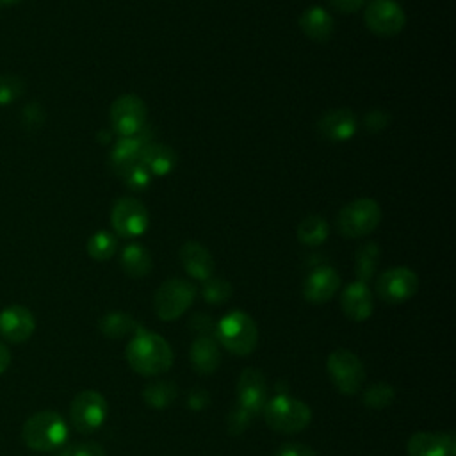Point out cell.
Here are the masks:
<instances>
[{
	"mask_svg": "<svg viewBox=\"0 0 456 456\" xmlns=\"http://www.w3.org/2000/svg\"><path fill=\"white\" fill-rule=\"evenodd\" d=\"M125 356L132 370L141 376H157L169 370L173 365V351L167 340L144 328H139L126 344Z\"/></svg>",
	"mask_w": 456,
	"mask_h": 456,
	"instance_id": "cell-1",
	"label": "cell"
},
{
	"mask_svg": "<svg viewBox=\"0 0 456 456\" xmlns=\"http://www.w3.org/2000/svg\"><path fill=\"white\" fill-rule=\"evenodd\" d=\"M23 444L39 452L55 451L68 440V424L61 413L41 410L30 415L21 428Z\"/></svg>",
	"mask_w": 456,
	"mask_h": 456,
	"instance_id": "cell-2",
	"label": "cell"
},
{
	"mask_svg": "<svg viewBox=\"0 0 456 456\" xmlns=\"http://www.w3.org/2000/svg\"><path fill=\"white\" fill-rule=\"evenodd\" d=\"M214 337L228 353L248 356L258 344V328L249 314L232 310L216 324Z\"/></svg>",
	"mask_w": 456,
	"mask_h": 456,
	"instance_id": "cell-3",
	"label": "cell"
},
{
	"mask_svg": "<svg viewBox=\"0 0 456 456\" xmlns=\"http://www.w3.org/2000/svg\"><path fill=\"white\" fill-rule=\"evenodd\" d=\"M262 415L271 429L287 435L303 431L312 420L310 406L301 399H296L287 394H280L267 399Z\"/></svg>",
	"mask_w": 456,
	"mask_h": 456,
	"instance_id": "cell-4",
	"label": "cell"
},
{
	"mask_svg": "<svg viewBox=\"0 0 456 456\" xmlns=\"http://www.w3.org/2000/svg\"><path fill=\"white\" fill-rule=\"evenodd\" d=\"M381 221V208L370 198H360L346 207L337 216V228L344 237L356 239L372 233Z\"/></svg>",
	"mask_w": 456,
	"mask_h": 456,
	"instance_id": "cell-5",
	"label": "cell"
},
{
	"mask_svg": "<svg viewBox=\"0 0 456 456\" xmlns=\"http://www.w3.org/2000/svg\"><path fill=\"white\" fill-rule=\"evenodd\" d=\"M196 287L183 278L166 280L155 292V314L162 321H175L182 317L196 297Z\"/></svg>",
	"mask_w": 456,
	"mask_h": 456,
	"instance_id": "cell-6",
	"label": "cell"
},
{
	"mask_svg": "<svg viewBox=\"0 0 456 456\" xmlns=\"http://www.w3.org/2000/svg\"><path fill=\"white\" fill-rule=\"evenodd\" d=\"M326 370L333 387L344 395H354L365 381V367L349 349H335L330 353Z\"/></svg>",
	"mask_w": 456,
	"mask_h": 456,
	"instance_id": "cell-7",
	"label": "cell"
},
{
	"mask_svg": "<svg viewBox=\"0 0 456 456\" xmlns=\"http://www.w3.org/2000/svg\"><path fill=\"white\" fill-rule=\"evenodd\" d=\"M109 404L98 390L78 392L69 404V419L78 433L89 435L100 429L107 419Z\"/></svg>",
	"mask_w": 456,
	"mask_h": 456,
	"instance_id": "cell-8",
	"label": "cell"
},
{
	"mask_svg": "<svg viewBox=\"0 0 456 456\" xmlns=\"http://www.w3.org/2000/svg\"><path fill=\"white\" fill-rule=\"evenodd\" d=\"M363 20L367 28L379 37H392L406 25V14L395 0H370Z\"/></svg>",
	"mask_w": 456,
	"mask_h": 456,
	"instance_id": "cell-9",
	"label": "cell"
},
{
	"mask_svg": "<svg viewBox=\"0 0 456 456\" xmlns=\"http://www.w3.org/2000/svg\"><path fill=\"white\" fill-rule=\"evenodd\" d=\"M419 289L417 274L408 267H390L376 280V292L379 299L390 305L404 303L415 296Z\"/></svg>",
	"mask_w": 456,
	"mask_h": 456,
	"instance_id": "cell-10",
	"label": "cell"
},
{
	"mask_svg": "<svg viewBox=\"0 0 456 456\" xmlns=\"http://www.w3.org/2000/svg\"><path fill=\"white\" fill-rule=\"evenodd\" d=\"M109 116L119 137H134L146 121V105L135 94H123L114 100Z\"/></svg>",
	"mask_w": 456,
	"mask_h": 456,
	"instance_id": "cell-11",
	"label": "cell"
},
{
	"mask_svg": "<svg viewBox=\"0 0 456 456\" xmlns=\"http://www.w3.org/2000/svg\"><path fill=\"white\" fill-rule=\"evenodd\" d=\"M110 224L119 237H139L148 228V212L139 200L125 196L114 203Z\"/></svg>",
	"mask_w": 456,
	"mask_h": 456,
	"instance_id": "cell-12",
	"label": "cell"
},
{
	"mask_svg": "<svg viewBox=\"0 0 456 456\" xmlns=\"http://www.w3.org/2000/svg\"><path fill=\"white\" fill-rule=\"evenodd\" d=\"M269 399L267 381L255 367H246L237 379V406L256 417Z\"/></svg>",
	"mask_w": 456,
	"mask_h": 456,
	"instance_id": "cell-13",
	"label": "cell"
},
{
	"mask_svg": "<svg viewBox=\"0 0 456 456\" xmlns=\"http://www.w3.org/2000/svg\"><path fill=\"white\" fill-rule=\"evenodd\" d=\"M36 330L34 314L21 305H11L0 312V335L11 344L27 342Z\"/></svg>",
	"mask_w": 456,
	"mask_h": 456,
	"instance_id": "cell-14",
	"label": "cell"
},
{
	"mask_svg": "<svg viewBox=\"0 0 456 456\" xmlns=\"http://www.w3.org/2000/svg\"><path fill=\"white\" fill-rule=\"evenodd\" d=\"M408 456H456V436L442 431L413 433L406 444Z\"/></svg>",
	"mask_w": 456,
	"mask_h": 456,
	"instance_id": "cell-15",
	"label": "cell"
},
{
	"mask_svg": "<svg viewBox=\"0 0 456 456\" xmlns=\"http://www.w3.org/2000/svg\"><path fill=\"white\" fill-rule=\"evenodd\" d=\"M340 289V276L330 265L315 267L303 281V297L308 303H326Z\"/></svg>",
	"mask_w": 456,
	"mask_h": 456,
	"instance_id": "cell-16",
	"label": "cell"
},
{
	"mask_svg": "<svg viewBox=\"0 0 456 456\" xmlns=\"http://www.w3.org/2000/svg\"><path fill=\"white\" fill-rule=\"evenodd\" d=\"M340 306L346 317L351 321L362 322L372 315L374 310V301H372V292L367 283L363 281H353L349 283L340 296Z\"/></svg>",
	"mask_w": 456,
	"mask_h": 456,
	"instance_id": "cell-17",
	"label": "cell"
},
{
	"mask_svg": "<svg viewBox=\"0 0 456 456\" xmlns=\"http://www.w3.org/2000/svg\"><path fill=\"white\" fill-rule=\"evenodd\" d=\"M356 116L351 109L340 107L328 110L317 123V130L330 141H347L356 132Z\"/></svg>",
	"mask_w": 456,
	"mask_h": 456,
	"instance_id": "cell-18",
	"label": "cell"
},
{
	"mask_svg": "<svg viewBox=\"0 0 456 456\" xmlns=\"http://www.w3.org/2000/svg\"><path fill=\"white\" fill-rule=\"evenodd\" d=\"M180 262L187 274L196 280L205 281L214 274V258L200 242H185L180 248Z\"/></svg>",
	"mask_w": 456,
	"mask_h": 456,
	"instance_id": "cell-19",
	"label": "cell"
},
{
	"mask_svg": "<svg viewBox=\"0 0 456 456\" xmlns=\"http://www.w3.org/2000/svg\"><path fill=\"white\" fill-rule=\"evenodd\" d=\"M191 363L200 374H214L221 363V351L216 338L208 335H200L191 344L189 351Z\"/></svg>",
	"mask_w": 456,
	"mask_h": 456,
	"instance_id": "cell-20",
	"label": "cell"
},
{
	"mask_svg": "<svg viewBox=\"0 0 456 456\" xmlns=\"http://www.w3.org/2000/svg\"><path fill=\"white\" fill-rule=\"evenodd\" d=\"M299 27L305 36L314 41H328L335 30L331 14L319 5L303 11V14L299 16Z\"/></svg>",
	"mask_w": 456,
	"mask_h": 456,
	"instance_id": "cell-21",
	"label": "cell"
},
{
	"mask_svg": "<svg viewBox=\"0 0 456 456\" xmlns=\"http://www.w3.org/2000/svg\"><path fill=\"white\" fill-rule=\"evenodd\" d=\"M142 166L150 175H167L176 164V153L171 146L166 144H144L141 153Z\"/></svg>",
	"mask_w": 456,
	"mask_h": 456,
	"instance_id": "cell-22",
	"label": "cell"
},
{
	"mask_svg": "<svg viewBox=\"0 0 456 456\" xmlns=\"http://www.w3.org/2000/svg\"><path fill=\"white\" fill-rule=\"evenodd\" d=\"M144 144L137 137H119L116 142L112 153H110V164L112 169L121 176L128 167L141 162Z\"/></svg>",
	"mask_w": 456,
	"mask_h": 456,
	"instance_id": "cell-23",
	"label": "cell"
},
{
	"mask_svg": "<svg viewBox=\"0 0 456 456\" xmlns=\"http://www.w3.org/2000/svg\"><path fill=\"white\" fill-rule=\"evenodd\" d=\"M141 326L137 321L121 310L107 312L100 321H98V330L107 337V338H125L128 335H135Z\"/></svg>",
	"mask_w": 456,
	"mask_h": 456,
	"instance_id": "cell-24",
	"label": "cell"
},
{
	"mask_svg": "<svg viewBox=\"0 0 456 456\" xmlns=\"http://www.w3.org/2000/svg\"><path fill=\"white\" fill-rule=\"evenodd\" d=\"M151 255L141 244H128L121 253V267L130 278H142L151 271Z\"/></svg>",
	"mask_w": 456,
	"mask_h": 456,
	"instance_id": "cell-25",
	"label": "cell"
},
{
	"mask_svg": "<svg viewBox=\"0 0 456 456\" xmlns=\"http://www.w3.org/2000/svg\"><path fill=\"white\" fill-rule=\"evenodd\" d=\"M141 395L150 408L164 410L176 401L178 388L173 381H155V383H148Z\"/></svg>",
	"mask_w": 456,
	"mask_h": 456,
	"instance_id": "cell-26",
	"label": "cell"
},
{
	"mask_svg": "<svg viewBox=\"0 0 456 456\" xmlns=\"http://www.w3.org/2000/svg\"><path fill=\"white\" fill-rule=\"evenodd\" d=\"M328 223L321 216H306L297 224V239L306 246H319L328 239Z\"/></svg>",
	"mask_w": 456,
	"mask_h": 456,
	"instance_id": "cell-27",
	"label": "cell"
},
{
	"mask_svg": "<svg viewBox=\"0 0 456 456\" xmlns=\"http://www.w3.org/2000/svg\"><path fill=\"white\" fill-rule=\"evenodd\" d=\"M378 262H379V248H378V244H374V242L363 244L356 251V258H354V271H356L358 281L367 283L374 276Z\"/></svg>",
	"mask_w": 456,
	"mask_h": 456,
	"instance_id": "cell-28",
	"label": "cell"
},
{
	"mask_svg": "<svg viewBox=\"0 0 456 456\" xmlns=\"http://www.w3.org/2000/svg\"><path fill=\"white\" fill-rule=\"evenodd\" d=\"M116 248H118V240L107 230H100L93 233L87 240V253L93 260H98V262L109 260L116 253Z\"/></svg>",
	"mask_w": 456,
	"mask_h": 456,
	"instance_id": "cell-29",
	"label": "cell"
},
{
	"mask_svg": "<svg viewBox=\"0 0 456 456\" xmlns=\"http://www.w3.org/2000/svg\"><path fill=\"white\" fill-rule=\"evenodd\" d=\"M363 404L370 410H383L387 406H390L395 399V390L390 383L385 381H378L372 383L370 387L365 388L363 392Z\"/></svg>",
	"mask_w": 456,
	"mask_h": 456,
	"instance_id": "cell-30",
	"label": "cell"
},
{
	"mask_svg": "<svg viewBox=\"0 0 456 456\" xmlns=\"http://www.w3.org/2000/svg\"><path fill=\"white\" fill-rule=\"evenodd\" d=\"M201 296L210 305H221V303H224V301H228L232 297V285L226 280H223V278L210 276L203 283Z\"/></svg>",
	"mask_w": 456,
	"mask_h": 456,
	"instance_id": "cell-31",
	"label": "cell"
},
{
	"mask_svg": "<svg viewBox=\"0 0 456 456\" xmlns=\"http://www.w3.org/2000/svg\"><path fill=\"white\" fill-rule=\"evenodd\" d=\"M25 89L27 86L21 77L11 73L0 75V105H9L16 102L18 98H21Z\"/></svg>",
	"mask_w": 456,
	"mask_h": 456,
	"instance_id": "cell-32",
	"label": "cell"
},
{
	"mask_svg": "<svg viewBox=\"0 0 456 456\" xmlns=\"http://www.w3.org/2000/svg\"><path fill=\"white\" fill-rule=\"evenodd\" d=\"M121 176H123L125 185H126L128 189H132V191H141V189H144V187L150 183V178H151L150 171L142 166V162L134 164V166L128 167Z\"/></svg>",
	"mask_w": 456,
	"mask_h": 456,
	"instance_id": "cell-33",
	"label": "cell"
},
{
	"mask_svg": "<svg viewBox=\"0 0 456 456\" xmlns=\"http://www.w3.org/2000/svg\"><path fill=\"white\" fill-rule=\"evenodd\" d=\"M253 419L255 417L249 415L246 410H242L240 406H235L226 419V426H228L226 429L230 435H240L248 429V426L253 422Z\"/></svg>",
	"mask_w": 456,
	"mask_h": 456,
	"instance_id": "cell-34",
	"label": "cell"
},
{
	"mask_svg": "<svg viewBox=\"0 0 456 456\" xmlns=\"http://www.w3.org/2000/svg\"><path fill=\"white\" fill-rule=\"evenodd\" d=\"M57 456H107L105 449L94 442H82L64 447Z\"/></svg>",
	"mask_w": 456,
	"mask_h": 456,
	"instance_id": "cell-35",
	"label": "cell"
},
{
	"mask_svg": "<svg viewBox=\"0 0 456 456\" xmlns=\"http://www.w3.org/2000/svg\"><path fill=\"white\" fill-rule=\"evenodd\" d=\"M274 456H319V454L312 447L301 442H285L276 449Z\"/></svg>",
	"mask_w": 456,
	"mask_h": 456,
	"instance_id": "cell-36",
	"label": "cell"
},
{
	"mask_svg": "<svg viewBox=\"0 0 456 456\" xmlns=\"http://www.w3.org/2000/svg\"><path fill=\"white\" fill-rule=\"evenodd\" d=\"M189 406L192 408V410H203V408H207L208 406V403H210V395H208V392L207 390H203V388H194L191 394H189Z\"/></svg>",
	"mask_w": 456,
	"mask_h": 456,
	"instance_id": "cell-37",
	"label": "cell"
},
{
	"mask_svg": "<svg viewBox=\"0 0 456 456\" xmlns=\"http://www.w3.org/2000/svg\"><path fill=\"white\" fill-rule=\"evenodd\" d=\"M191 328L194 331H198L200 335H207L208 330H214L216 324L212 322V319L205 314H196L192 319H191Z\"/></svg>",
	"mask_w": 456,
	"mask_h": 456,
	"instance_id": "cell-38",
	"label": "cell"
},
{
	"mask_svg": "<svg viewBox=\"0 0 456 456\" xmlns=\"http://www.w3.org/2000/svg\"><path fill=\"white\" fill-rule=\"evenodd\" d=\"M363 4H365V0H330V5H331L335 11L344 12V14H349V12L358 11Z\"/></svg>",
	"mask_w": 456,
	"mask_h": 456,
	"instance_id": "cell-39",
	"label": "cell"
},
{
	"mask_svg": "<svg viewBox=\"0 0 456 456\" xmlns=\"http://www.w3.org/2000/svg\"><path fill=\"white\" fill-rule=\"evenodd\" d=\"M9 365H11V351L0 340V374H4L9 369Z\"/></svg>",
	"mask_w": 456,
	"mask_h": 456,
	"instance_id": "cell-40",
	"label": "cell"
},
{
	"mask_svg": "<svg viewBox=\"0 0 456 456\" xmlns=\"http://www.w3.org/2000/svg\"><path fill=\"white\" fill-rule=\"evenodd\" d=\"M20 0H0V7H11L14 4H18Z\"/></svg>",
	"mask_w": 456,
	"mask_h": 456,
	"instance_id": "cell-41",
	"label": "cell"
}]
</instances>
